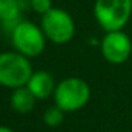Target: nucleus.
<instances>
[{
    "label": "nucleus",
    "mask_w": 132,
    "mask_h": 132,
    "mask_svg": "<svg viewBox=\"0 0 132 132\" xmlns=\"http://www.w3.org/2000/svg\"><path fill=\"white\" fill-rule=\"evenodd\" d=\"M95 21L105 33L126 27L132 16V0H95L92 7Z\"/></svg>",
    "instance_id": "obj_1"
},
{
    "label": "nucleus",
    "mask_w": 132,
    "mask_h": 132,
    "mask_svg": "<svg viewBox=\"0 0 132 132\" xmlns=\"http://www.w3.org/2000/svg\"><path fill=\"white\" fill-rule=\"evenodd\" d=\"M54 104L65 114L82 109L91 98V87L80 77H67L57 84L54 89Z\"/></svg>",
    "instance_id": "obj_2"
},
{
    "label": "nucleus",
    "mask_w": 132,
    "mask_h": 132,
    "mask_svg": "<svg viewBox=\"0 0 132 132\" xmlns=\"http://www.w3.org/2000/svg\"><path fill=\"white\" fill-rule=\"evenodd\" d=\"M34 72L30 58L17 51H6L0 54V85L16 89L26 87Z\"/></svg>",
    "instance_id": "obj_3"
},
{
    "label": "nucleus",
    "mask_w": 132,
    "mask_h": 132,
    "mask_svg": "<svg viewBox=\"0 0 132 132\" xmlns=\"http://www.w3.org/2000/svg\"><path fill=\"white\" fill-rule=\"evenodd\" d=\"M40 27L48 41L54 44H67L75 36V21L67 10L53 7L41 16Z\"/></svg>",
    "instance_id": "obj_4"
},
{
    "label": "nucleus",
    "mask_w": 132,
    "mask_h": 132,
    "mask_svg": "<svg viewBox=\"0 0 132 132\" xmlns=\"http://www.w3.org/2000/svg\"><path fill=\"white\" fill-rule=\"evenodd\" d=\"M13 47L27 58L38 57L46 48L47 38L40 26L27 20H21L10 34Z\"/></svg>",
    "instance_id": "obj_5"
},
{
    "label": "nucleus",
    "mask_w": 132,
    "mask_h": 132,
    "mask_svg": "<svg viewBox=\"0 0 132 132\" xmlns=\"http://www.w3.org/2000/svg\"><path fill=\"white\" fill-rule=\"evenodd\" d=\"M100 50L105 61L114 65H119L126 63L131 57L132 40L123 30L108 31L101 38Z\"/></svg>",
    "instance_id": "obj_6"
},
{
    "label": "nucleus",
    "mask_w": 132,
    "mask_h": 132,
    "mask_svg": "<svg viewBox=\"0 0 132 132\" xmlns=\"http://www.w3.org/2000/svg\"><path fill=\"white\" fill-rule=\"evenodd\" d=\"M26 87L31 91V94L38 101V100H47L48 97H51L54 94L57 82L48 71L38 70V71H34L31 74Z\"/></svg>",
    "instance_id": "obj_7"
},
{
    "label": "nucleus",
    "mask_w": 132,
    "mask_h": 132,
    "mask_svg": "<svg viewBox=\"0 0 132 132\" xmlns=\"http://www.w3.org/2000/svg\"><path fill=\"white\" fill-rule=\"evenodd\" d=\"M0 21L4 31L12 34L21 21V10L17 0H0Z\"/></svg>",
    "instance_id": "obj_8"
},
{
    "label": "nucleus",
    "mask_w": 132,
    "mask_h": 132,
    "mask_svg": "<svg viewBox=\"0 0 132 132\" xmlns=\"http://www.w3.org/2000/svg\"><path fill=\"white\" fill-rule=\"evenodd\" d=\"M37 98L31 94L27 87H20V88L13 89L10 95V105L19 114H29L34 109Z\"/></svg>",
    "instance_id": "obj_9"
},
{
    "label": "nucleus",
    "mask_w": 132,
    "mask_h": 132,
    "mask_svg": "<svg viewBox=\"0 0 132 132\" xmlns=\"http://www.w3.org/2000/svg\"><path fill=\"white\" fill-rule=\"evenodd\" d=\"M64 115H65V112H64L60 106H57L54 104V105L48 106V108L44 111L43 121H44V123H46L47 126L55 128V126H60L61 123L64 122Z\"/></svg>",
    "instance_id": "obj_10"
},
{
    "label": "nucleus",
    "mask_w": 132,
    "mask_h": 132,
    "mask_svg": "<svg viewBox=\"0 0 132 132\" xmlns=\"http://www.w3.org/2000/svg\"><path fill=\"white\" fill-rule=\"evenodd\" d=\"M53 9L51 0H31V10L38 14H46L48 10Z\"/></svg>",
    "instance_id": "obj_11"
},
{
    "label": "nucleus",
    "mask_w": 132,
    "mask_h": 132,
    "mask_svg": "<svg viewBox=\"0 0 132 132\" xmlns=\"http://www.w3.org/2000/svg\"><path fill=\"white\" fill-rule=\"evenodd\" d=\"M17 2H19V6H20L21 13L31 10V0H17Z\"/></svg>",
    "instance_id": "obj_12"
},
{
    "label": "nucleus",
    "mask_w": 132,
    "mask_h": 132,
    "mask_svg": "<svg viewBox=\"0 0 132 132\" xmlns=\"http://www.w3.org/2000/svg\"><path fill=\"white\" fill-rule=\"evenodd\" d=\"M0 132H14L12 128H9V126L6 125H0Z\"/></svg>",
    "instance_id": "obj_13"
}]
</instances>
